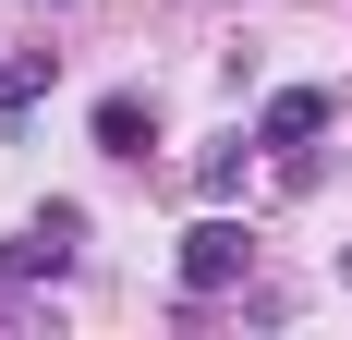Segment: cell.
Returning <instances> with one entry per match:
<instances>
[{"label":"cell","mask_w":352,"mask_h":340,"mask_svg":"<svg viewBox=\"0 0 352 340\" xmlns=\"http://www.w3.org/2000/svg\"><path fill=\"white\" fill-rule=\"evenodd\" d=\"M243 268H255V231H243V219H195V231H182V292H195V304L231 292Z\"/></svg>","instance_id":"1"},{"label":"cell","mask_w":352,"mask_h":340,"mask_svg":"<svg viewBox=\"0 0 352 340\" xmlns=\"http://www.w3.org/2000/svg\"><path fill=\"white\" fill-rule=\"evenodd\" d=\"M98 146L109 158H146V146H158V109L146 98H98Z\"/></svg>","instance_id":"4"},{"label":"cell","mask_w":352,"mask_h":340,"mask_svg":"<svg viewBox=\"0 0 352 340\" xmlns=\"http://www.w3.org/2000/svg\"><path fill=\"white\" fill-rule=\"evenodd\" d=\"M255 134H267V146H316L328 134V98H316V85H280V98L255 109Z\"/></svg>","instance_id":"3"},{"label":"cell","mask_w":352,"mask_h":340,"mask_svg":"<svg viewBox=\"0 0 352 340\" xmlns=\"http://www.w3.org/2000/svg\"><path fill=\"white\" fill-rule=\"evenodd\" d=\"M73 231H85V206H36V219H25V243H12V268H25V279H49V268L73 255Z\"/></svg>","instance_id":"2"},{"label":"cell","mask_w":352,"mask_h":340,"mask_svg":"<svg viewBox=\"0 0 352 340\" xmlns=\"http://www.w3.org/2000/svg\"><path fill=\"white\" fill-rule=\"evenodd\" d=\"M36 85H49V49H25V61H0V109H25Z\"/></svg>","instance_id":"5"}]
</instances>
